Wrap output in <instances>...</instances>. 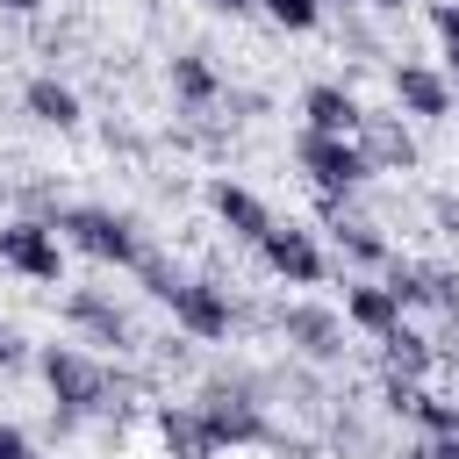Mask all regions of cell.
<instances>
[{"mask_svg": "<svg viewBox=\"0 0 459 459\" xmlns=\"http://www.w3.org/2000/svg\"><path fill=\"white\" fill-rule=\"evenodd\" d=\"M294 158H301V172L316 179V194H323V201H344V194H359V186L373 179V165H366V151H359L351 136H323V129H301Z\"/></svg>", "mask_w": 459, "mask_h": 459, "instance_id": "cell-3", "label": "cell"}, {"mask_svg": "<svg viewBox=\"0 0 459 459\" xmlns=\"http://www.w3.org/2000/svg\"><path fill=\"white\" fill-rule=\"evenodd\" d=\"M208 208H215V215H222V230H230V237H244V244H258V237L273 230V208H265L251 186H237V179H215V186H208Z\"/></svg>", "mask_w": 459, "mask_h": 459, "instance_id": "cell-11", "label": "cell"}, {"mask_svg": "<svg viewBox=\"0 0 459 459\" xmlns=\"http://www.w3.org/2000/svg\"><path fill=\"white\" fill-rule=\"evenodd\" d=\"M0 459H36V445H29L14 423H0Z\"/></svg>", "mask_w": 459, "mask_h": 459, "instance_id": "cell-26", "label": "cell"}, {"mask_svg": "<svg viewBox=\"0 0 459 459\" xmlns=\"http://www.w3.org/2000/svg\"><path fill=\"white\" fill-rule=\"evenodd\" d=\"M430 29H437V43L459 36V0H437V7H430Z\"/></svg>", "mask_w": 459, "mask_h": 459, "instance_id": "cell-25", "label": "cell"}, {"mask_svg": "<svg viewBox=\"0 0 459 459\" xmlns=\"http://www.w3.org/2000/svg\"><path fill=\"white\" fill-rule=\"evenodd\" d=\"M373 7H409V0H373Z\"/></svg>", "mask_w": 459, "mask_h": 459, "instance_id": "cell-31", "label": "cell"}, {"mask_svg": "<svg viewBox=\"0 0 459 459\" xmlns=\"http://www.w3.org/2000/svg\"><path fill=\"white\" fill-rule=\"evenodd\" d=\"M409 416L423 423V437H437V430H452V423H459V402H437V394H423V387H416Z\"/></svg>", "mask_w": 459, "mask_h": 459, "instance_id": "cell-22", "label": "cell"}, {"mask_svg": "<svg viewBox=\"0 0 459 459\" xmlns=\"http://www.w3.org/2000/svg\"><path fill=\"white\" fill-rule=\"evenodd\" d=\"M301 115H308V129H323V136H351L366 108H359L344 86H308V93H301Z\"/></svg>", "mask_w": 459, "mask_h": 459, "instance_id": "cell-15", "label": "cell"}, {"mask_svg": "<svg viewBox=\"0 0 459 459\" xmlns=\"http://www.w3.org/2000/svg\"><path fill=\"white\" fill-rule=\"evenodd\" d=\"M445 72L459 79V36H445Z\"/></svg>", "mask_w": 459, "mask_h": 459, "instance_id": "cell-29", "label": "cell"}, {"mask_svg": "<svg viewBox=\"0 0 459 459\" xmlns=\"http://www.w3.org/2000/svg\"><path fill=\"white\" fill-rule=\"evenodd\" d=\"M172 93H179L186 108H208V100L222 93V79H215V65H208L201 50H186V57H172Z\"/></svg>", "mask_w": 459, "mask_h": 459, "instance_id": "cell-18", "label": "cell"}, {"mask_svg": "<svg viewBox=\"0 0 459 459\" xmlns=\"http://www.w3.org/2000/svg\"><path fill=\"white\" fill-rule=\"evenodd\" d=\"M165 308H172V323L186 330V337H230V323H237V308H230V294L215 287V280H172V294H165Z\"/></svg>", "mask_w": 459, "mask_h": 459, "instance_id": "cell-6", "label": "cell"}, {"mask_svg": "<svg viewBox=\"0 0 459 459\" xmlns=\"http://www.w3.org/2000/svg\"><path fill=\"white\" fill-rule=\"evenodd\" d=\"M258 14H273V22L294 29V36H308V29L323 22V0H258Z\"/></svg>", "mask_w": 459, "mask_h": 459, "instance_id": "cell-21", "label": "cell"}, {"mask_svg": "<svg viewBox=\"0 0 459 459\" xmlns=\"http://www.w3.org/2000/svg\"><path fill=\"white\" fill-rule=\"evenodd\" d=\"M36 366H43V387H50V402H57L65 423H72V416H93V409L115 402V373H108L100 359H86L79 344H43Z\"/></svg>", "mask_w": 459, "mask_h": 459, "instance_id": "cell-1", "label": "cell"}, {"mask_svg": "<svg viewBox=\"0 0 459 459\" xmlns=\"http://www.w3.org/2000/svg\"><path fill=\"white\" fill-rule=\"evenodd\" d=\"M0 7H7V14H36L43 0H0Z\"/></svg>", "mask_w": 459, "mask_h": 459, "instance_id": "cell-30", "label": "cell"}, {"mask_svg": "<svg viewBox=\"0 0 459 459\" xmlns=\"http://www.w3.org/2000/svg\"><path fill=\"white\" fill-rule=\"evenodd\" d=\"M0 265L22 280H65V244L50 222L22 215V222H0Z\"/></svg>", "mask_w": 459, "mask_h": 459, "instance_id": "cell-5", "label": "cell"}, {"mask_svg": "<svg viewBox=\"0 0 459 459\" xmlns=\"http://www.w3.org/2000/svg\"><path fill=\"white\" fill-rule=\"evenodd\" d=\"M280 337H287L301 359H337V351H344V323H337L330 308H316V301L280 308Z\"/></svg>", "mask_w": 459, "mask_h": 459, "instance_id": "cell-9", "label": "cell"}, {"mask_svg": "<svg viewBox=\"0 0 459 459\" xmlns=\"http://www.w3.org/2000/svg\"><path fill=\"white\" fill-rule=\"evenodd\" d=\"M22 359H29V344L14 337V323H0V366H22Z\"/></svg>", "mask_w": 459, "mask_h": 459, "instance_id": "cell-27", "label": "cell"}, {"mask_svg": "<svg viewBox=\"0 0 459 459\" xmlns=\"http://www.w3.org/2000/svg\"><path fill=\"white\" fill-rule=\"evenodd\" d=\"M50 230H65V244H72V251H86V258H100V265H136V258H143L136 222H129V215H115V208H57V222H50Z\"/></svg>", "mask_w": 459, "mask_h": 459, "instance_id": "cell-2", "label": "cell"}, {"mask_svg": "<svg viewBox=\"0 0 459 459\" xmlns=\"http://www.w3.org/2000/svg\"><path fill=\"white\" fill-rule=\"evenodd\" d=\"M330 237H337V251L344 258H359V265H387L394 251H387V237L373 230V222H359V215H337L330 222Z\"/></svg>", "mask_w": 459, "mask_h": 459, "instance_id": "cell-19", "label": "cell"}, {"mask_svg": "<svg viewBox=\"0 0 459 459\" xmlns=\"http://www.w3.org/2000/svg\"><path fill=\"white\" fill-rule=\"evenodd\" d=\"M351 143L366 151L373 172H409V165H416V136L402 129V115H359Z\"/></svg>", "mask_w": 459, "mask_h": 459, "instance_id": "cell-8", "label": "cell"}, {"mask_svg": "<svg viewBox=\"0 0 459 459\" xmlns=\"http://www.w3.org/2000/svg\"><path fill=\"white\" fill-rule=\"evenodd\" d=\"M380 351H387V373H402V380H416V373L430 366V337L409 330V323H394V330L380 337Z\"/></svg>", "mask_w": 459, "mask_h": 459, "instance_id": "cell-20", "label": "cell"}, {"mask_svg": "<svg viewBox=\"0 0 459 459\" xmlns=\"http://www.w3.org/2000/svg\"><path fill=\"white\" fill-rule=\"evenodd\" d=\"M65 316H72V330H86L93 344H115V351L129 344V316H122L100 287H72V294H65Z\"/></svg>", "mask_w": 459, "mask_h": 459, "instance_id": "cell-12", "label": "cell"}, {"mask_svg": "<svg viewBox=\"0 0 459 459\" xmlns=\"http://www.w3.org/2000/svg\"><path fill=\"white\" fill-rule=\"evenodd\" d=\"M402 308H459V294H452V273H437V265H409V258H387V280H380Z\"/></svg>", "mask_w": 459, "mask_h": 459, "instance_id": "cell-10", "label": "cell"}, {"mask_svg": "<svg viewBox=\"0 0 459 459\" xmlns=\"http://www.w3.org/2000/svg\"><path fill=\"white\" fill-rule=\"evenodd\" d=\"M258 258H265L287 287H316V280H323V244H316V230H301V222H273V230L258 237Z\"/></svg>", "mask_w": 459, "mask_h": 459, "instance_id": "cell-7", "label": "cell"}, {"mask_svg": "<svg viewBox=\"0 0 459 459\" xmlns=\"http://www.w3.org/2000/svg\"><path fill=\"white\" fill-rule=\"evenodd\" d=\"M394 100H402L409 115L437 122V115H452V79L430 72V65H394Z\"/></svg>", "mask_w": 459, "mask_h": 459, "instance_id": "cell-13", "label": "cell"}, {"mask_svg": "<svg viewBox=\"0 0 459 459\" xmlns=\"http://www.w3.org/2000/svg\"><path fill=\"white\" fill-rule=\"evenodd\" d=\"M208 7H215V14H251L258 0H208Z\"/></svg>", "mask_w": 459, "mask_h": 459, "instance_id": "cell-28", "label": "cell"}, {"mask_svg": "<svg viewBox=\"0 0 459 459\" xmlns=\"http://www.w3.org/2000/svg\"><path fill=\"white\" fill-rule=\"evenodd\" d=\"M344 323H359L366 337H387V330L402 323V301H394L380 280H359V287H344Z\"/></svg>", "mask_w": 459, "mask_h": 459, "instance_id": "cell-14", "label": "cell"}, {"mask_svg": "<svg viewBox=\"0 0 459 459\" xmlns=\"http://www.w3.org/2000/svg\"><path fill=\"white\" fill-rule=\"evenodd\" d=\"M22 108H29L36 122H50V129H72V122H79V93H72L65 79H29V86H22Z\"/></svg>", "mask_w": 459, "mask_h": 459, "instance_id": "cell-17", "label": "cell"}, {"mask_svg": "<svg viewBox=\"0 0 459 459\" xmlns=\"http://www.w3.org/2000/svg\"><path fill=\"white\" fill-rule=\"evenodd\" d=\"M194 416H201L208 445H265V437H273V423L258 416V402H251L244 387H208V394L194 402Z\"/></svg>", "mask_w": 459, "mask_h": 459, "instance_id": "cell-4", "label": "cell"}, {"mask_svg": "<svg viewBox=\"0 0 459 459\" xmlns=\"http://www.w3.org/2000/svg\"><path fill=\"white\" fill-rule=\"evenodd\" d=\"M158 437H165V452H172V459H215V445H208V430H201L194 402H165V409H158Z\"/></svg>", "mask_w": 459, "mask_h": 459, "instance_id": "cell-16", "label": "cell"}, {"mask_svg": "<svg viewBox=\"0 0 459 459\" xmlns=\"http://www.w3.org/2000/svg\"><path fill=\"white\" fill-rule=\"evenodd\" d=\"M430 222H437L445 237H459V194H437V201H430Z\"/></svg>", "mask_w": 459, "mask_h": 459, "instance_id": "cell-24", "label": "cell"}, {"mask_svg": "<svg viewBox=\"0 0 459 459\" xmlns=\"http://www.w3.org/2000/svg\"><path fill=\"white\" fill-rule=\"evenodd\" d=\"M409 459H459V423L437 430V437H423V445H409Z\"/></svg>", "mask_w": 459, "mask_h": 459, "instance_id": "cell-23", "label": "cell"}]
</instances>
